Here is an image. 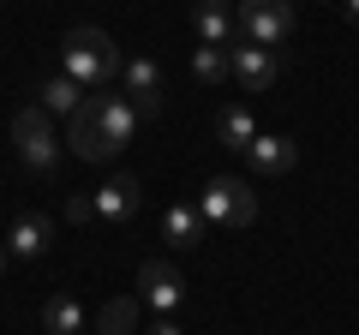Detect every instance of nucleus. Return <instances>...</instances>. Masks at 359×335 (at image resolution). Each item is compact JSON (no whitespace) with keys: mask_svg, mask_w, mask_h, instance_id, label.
<instances>
[{"mask_svg":"<svg viewBox=\"0 0 359 335\" xmlns=\"http://www.w3.org/2000/svg\"><path fill=\"white\" fill-rule=\"evenodd\" d=\"M60 54H66V78H72L78 90H108L120 78V48H114V36L108 30H96V25H72L66 30V42H60Z\"/></svg>","mask_w":359,"mask_h":335,"instance_id":"f257e3e1","label":"nucleus"},{"mask_svg":"<svg viewBox=\"0 0 359 335\" xmlns=\"http://www.w3.org/2000/svg\"><path fill=\"white\" fill-rule=\"evenodd\" d=\"M13 144H18V162H25L30 174H42V180H48L54 168H60V156H66V144L54 138V120H48L42 102H30V108L13 114Z\"/></svg>","mask_w":359,"mask_h":335,"instance_id":"f03ea898","label":"nucleus"},{"mask_svg":"<svg viewBox=\"0 0 359 335\" xmlns=\"http://www.w3.org/2000/svg\"><path fill=\"white\" fill-rule=\"evenodd\" d=\"M198 216L216 221V228H252V221H257V192H252V180L216 174V180L198 192Z\"/></svg>","mask_w":359,"mask_h":335,"instance_id":"7ed1b4c3","label":"nucleus"},{"mask_svg":"<svg viewBox=\"0 0 359 335\" xmlns=\"http://www.w3.org/2000/svg\"><path fill=\"white\" fill-rule=\"evenodd\" d=\"M240 42H257V48H282L294 36V0H240Z\"/></svg>","mask_w":359,"mask_h":335,"instance_id":"20e7f679","label":"nucleus"},{"mask_svg":"<svg viewBox=\"0 0 359 335\" xmlns=\"http://www.w3.org/2000/svg\"><path fill=\"white\" fill-rule=\"evenodd\" d=\"M282 72V54L276 48H257V42H228V78H240V90L264 96Z\"/></svg>","mask_w":359,"mask_h":335,"instance_id":"39448f33","label":"nucleus"},{"mask_svg":"<svg viewBox=\"0 0 359 335\" xmlns=\"http://www.w3.org/2000/svg\"><path fill=\"white\" fill-rule=\"evenodd\" d=\"M138 299H144V306H156L162 317H174V311H180V299H186V282H180V270H174V264L150 258V264L138 270Z\"/></svg>","mask_w":359,"mask_h":335,"instance_id":"423d86ee","label":"nucleus"},{"mask_svg":"<svg viewBox=\"0 0 359 335\" xmlns=\"http://www.w3.org/2000/svg\"><path fill=\"white\" fill-rule=\"evenodd\" d=\"M120 90H126V102L138 108V114H156V108H162V66H156L150 54L126 60L120 66Z\"/></svg>","mask_w":359,"mask_h":335,"instance_id":"0eeeda50","label":"nucleus"},{"mask_svg":"<svg viewBox=\"0 0 359 335\" xmlns=\"http://www.w3.org/2000/svg\"><path fill=\"white\" fill-rule=\"evenodd\" d=\"M84 108H90L96 120H102V132H108V144H114V150H120V144H132V126H138V108H132L126 96L90 90V96H84Z\"/></svg>","mask_w":359,"mask_h":335,"instance_id":"6e6552de","label":"nucleus"},{"mask_svg":"<svg viewBox=\"0 0 359 335\" xmlns=\"http://www.w3.org/2000/svg\"><path fill=\"white\" fill-rule=\"evenodd\" d=\"M66 150H72L78 162H108V156H114V144H108L102 120L90 114V108H78V114L66 120Z\"/></svg>","mask_w":359,"mask_h":335,"instance_id":"1a4fd4ad","label":"nucleus"},{"mask_svg":"<svg viewBox=\"0 0 359 335\" xmlns=\"http://www.w3.org/2000/svg\"><path fill=\"white\" fill-rule=\"evenodd\" d=\"M90 198H96V221H108V228H126L138 216V180L132 174H114L102 192H90Z\"/></svg>","mask_w":359,"mask_h":335,"instance_id":"9d476101","label":"nucleus"},{"mask_svg":"<svg viewBox=\"0 0 359 335\" xmlns=\"http://www.w3.org/2000/svg\"><path fill=\"white\" fill-rule=\"evenodd\" d=\"M192 25H198V42H216V48L240 42V18H233L228 0H198V6H192Z\"/></svg>","mask_w":359,"mask_h":335,"instance_id":"9b49d317","label":"nucleus"},{"mask_svg":"<svg viewBox=\"0 0 359 335\" xmlns=\"http://www.w3.org/2000/svg\"><path fill=\"white\" fill-rule=\"evenodd\" d=\"M48 240H54V221L48 216H18L13 233H6V252H13V258H42Z\"/></svg>","mask_w":359,"mask_h":335,"instance_id":"f8f14e48","label":"nucleus"},{"mask_svg":"<svg viewBox=\"0 0 359 335\" xmlns=\"http://www.w3.org/2000/svg\"><path fill=\"white\" fill-rule=\"evenodd\" d=\"M245 162H252L257 174H287V168L299 162V144H294V138H252Z\"/></svg>","mask_w":359,"mask_h":335,"instance_id":"ddd939ff","label":"nucleus"},{"mask_svg":"<svg viewBox=\"0 0 359 335\" xmlns=\"http://www.w3.org/2000/svg\"><path fill=\"white\" fill-rule=\"evenodd\" d=\"M138 323H144V299L138 294H120V299L102 306V335H138Z\"/></svg>","mask_w":359,"mask_h":335,"instance_id":"4468645a","label":"nucleus"},{"mask_svg":"<svg viewBox=\"0 0 359 335\" xmlns=\"http://www.w3.org/2000/svg\"><path fill=\"white\" fill-rule=\"evenodd\" d=\"M42 329L48 335H78L84 329V306H78L72 294H54L48 306H42Z\"/></svg>","mask_w":359,"mask_h":335,"instance_id":"2eb2a0df","label":"nucleus"},{"mask_svg":"<svg viewBox=\"0 0 359 335\" xmlns=\"http://www.w3.org/2000/svg\"><path fill=\"white\" fill-rule=\"evenodd\" d=\"M36 102L48 108V114H66V120H72L78 108H84V90H78L72 78L60 72V78H48V84H42V90H36Z\"/></svg>","mask_w":359,"mask_h":335,"instance_id":"dca6fc26","label":"nucleus"},{"mask_svg":"<svg viewBox=\"0 0 359 335\" xmlns=\"http://www.w3.org/2000/svg\"><path fill=\"white\" fill-rule=\"evenodd\" d=\"M216 132H222V144H228V150H252V138H257V126H252V114H245V108H222L216 114Z\"/></svg>","mask_w":359,"mask_h":335,"instance_id":"f3484780","label":"nucleus"},{"mask_svg":"<svg viewBox=\"0 0 359 335\" xmlns=\"http://www.w3.org/2000/svg\"><path fill=\"white\" fill-rule=\"evenodd\" d=\"M162 233H168L174 245H198V240H204V216L186 210V204H174V210L162 216Z\"/></svg>","mask_w":359,"mask_h":335,"instance_id":"a211bd4d","label":"nucleus"},{"mask_svg":"<svg viewBox=\"0 0 359 335\" xmlns=\"http://www.w3.org/2000/svg\"><path fill=\"white\" fill-rule=\"evenodd\" d=\"M192 78H198V84H222V78H228V48H216V42H198V54H192Z\"/></svg>","mask_w":359,"mask_h":335,"instance_id":"6ab92c4d","label":"nucleus"},{"mask_svg":"<svg viewBox=\"0 0 359 335\" xmlns=\"http://www.w3.org/2000/svg\"><path fill=\"white\" fill-rule=\"evenodd\" d=\"M66 216H72V221H96V198L72 192V198H66Z\"/></svg>","mask_w":359,"mask_h":335,"instance_id":"aec40b11","label":"nucleus"},{"mask_svg":"<svg viewBox=\"0 0 359 335\" xmlns=\"http://www.w3.org/2000/svg\"><path fill=\"white\" fill-rule=\"evenodd\" d=\"M150 335H180V323H174V317H156V323H150Z\"/></svg>","mask_w":359,"mask_h":335,"instance_id":"412c9836","label":"nucleus"},{"mask_svg":"<svg viewBox=\"0 0 359 335\" xmlns=\"http://www.w3.org/2000/svg\"><path fill=\"white\" fill-rule=\"evenodd\" d=\"M341 6H347V18H353V25H359V0H341Z\"/></svg>","mask_w":359,"mask_h":335,"instance_id":"4be33fe9","label":"nucleus"},{"mask_svg":"<svg viewBox=\"0 0 359 335\" xmlns=\"http://www.w3.org/2000/svg\"><path fill=\"white\" fill-rule=\"evenodd\" d=\"M6 264H13V252H6V245H0V275H6Z\"/></svg>","mask_w":359,"mask_h":335,"instance_id":"5701e85b","label":"nucleus"}]
</instances>
